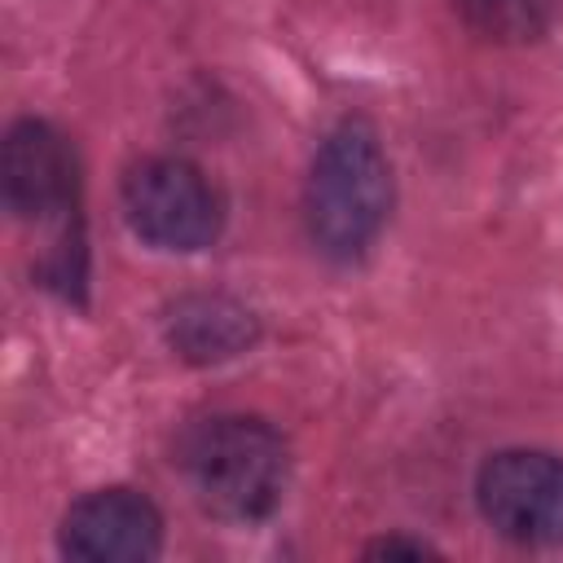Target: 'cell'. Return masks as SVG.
<instances>
[{
	"label": "cell",
	"instance_id": "1",
	"mask_svg": "<svg viewBox=\"0 0 563 563\" xmlns=\"http://www.w3.org/2000/svg\"><path fill=\"white\" fill-rule=\"evenodd\" d=\"M391 216V163L374 123L343 119L325 132L303 180V229L325 260H361Z\"/></svg>",
	"mask_w": 563,
	"mask_h": 563
},
{
	"label": "cell",
	"instance_id": "2",
	"mask_svg": "<svg viewBox=\"0 0 563 563\" xmlns=\"http://www.w3.org/2000/svg\"><path fill=\"white\" fill-rule=\"evenodd\" d=\"M176 466L194 501L224 523L268 519L290 479V453L282 431L251 413H211L185 427L176 444Z\"/></svg>",
	"mask_w": 563,
	"mask_h": 563
},
{
	"label": "cell",
	"instance_id": "3",
	"mask_svg": "<svg viewBox=\"0 0 563 563\" xmlns=\"http://www.w3.org/2000/svg\"><path fill=\"white\" fill-rule=\"evenodd\" d=\"M119 194H123V216L132 233L154 251L189 255L220 238V224H224L220 194L211 189L202 167H194L189 158H172V154L141 158L128 167Z\"/></svg>",
	"mask_w": 563,
	"mask_h": 563
},
{
	"label": "cell",
	"instance_id": "4",
	"mask_svg": "<svg viewBox=\"0 0 563 563\" xmlns=\"http://www.w3.org/2000/svg\"><path fill=\"white\" fill-rule=\"evenodd\" d=\"M484 523L515 545H563V457L501 449L475 475Z\"/></svg>",
	"mask_w": 563,
	"mask_h": 563
},
{
	"label": "cell",
	"instance_id": "5",
	"mask_svg": "<svg viewBox=\"0 0 563 563\" xmlns=\"http://www.w3.org/2000/svg\"><path fill=\"white\" fill-rule=\"evenodd\" d=\"M57 545L79 563H145L163 550V515L136 488H97L62 515Z\"/></svg>",
	"mask_w": 563,
	"mask_h": 563
},
{
	"label": "cell",
	"instance_id": "6",
	"mask_svg": "<svg viewBox=\"0 0 563 563\" xmlns=\"http://www.w3.org/2000/svg\"><path fill=\"white\" fill-rule=\"evenodd\" d=\"M0 180L13 216L22 220L62 216L75 198V158L66 150V136L44 119H18L4 136Z\"/></svg>",
	"mask_w": 563,
	"mask_h": 563
},
{
	"label": "cell",
	"instance_id": "7",
	"mask_svg": "<svg viewBox=\"0 0 563 563\" xmlns=\"http://www.w3.org/2000/svg\"><path fill=\"white\" fill-rule=\"evenodd\" d=\"M163 330H167V343L176 347V356L194 361V365L229 361V356L246 352L260 334L251 308L229 299V295H185V299H176L163 317Z\"/></svg>",
	"mask_w": 563,
	"mask_h": 563
},
{
	"label": "cell",
	"instance_id": "8",
	"mask_svg": "<svg viewBox=\"0 0 563 563\" xmlns=\"http://www.w3.org/2000/svg\"><path fill=\"white\" fill-rule=\"evenodd\" d=\"M453 9L493 44H532L554 22V0H453Z\"/></svg>",
	"mask_w": 563,
	"mask_h": 563
},
{
	"label": "cell",
	"instance_id": "9",
	"mask_svg": "<svg viewBox=\"0 0 563 563\" xmlns=\"http://www.w3.org/2000/svg\"><path fill=\"white\" fill-rule=\"evenodd\" d=\"M365 554L369 559H427L435 550L427 541H413V537H378V541L365 545Z\"/></svg>",
	"mask_w": 563,
	"mask_h": 563
}]
</instances>
